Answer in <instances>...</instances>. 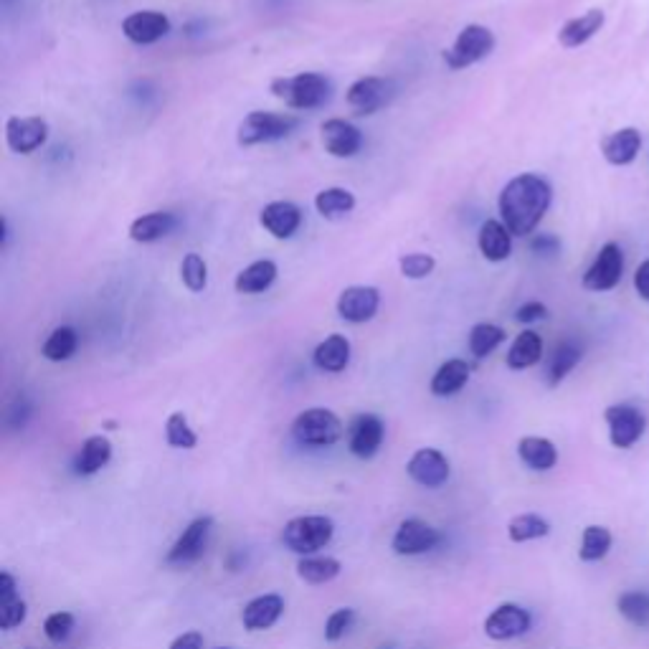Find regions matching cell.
<instances>
[{"label":"cell","instance_id":"2e32d148","mask_svg":"<svg viewBox=\"0 0 649 649\" xmlns=\"http://www.w3.org/2000/svg\"><path fill=\"white\" fill-rule=\"evenodd\" d=\"M530 624H533V619H530V614L523 606L500 604L485 619V634L490 639H497V642H505V639L523 637L530 629Z\"/></svg>","mask_w":649,"mask_h":649},{"label":"cell","instance_id":"83f0119b","mask_svg":"<svg viewBox=\"0 0 649 649\" xmlns=\"http://www.w3.org/2000/svg\"><path fill=\"white\" fill-rule=\"evenodd\" d=\"M315 366L325 373H340L350 363V340L345 335H330L312 353Z\"/></svg>","mask_w":649,"mask_h":649},{"label":"cell","instance_id":"f546056e","mask_svg":"<svg viewBox=\"0 0 649 649\" xmlns=\"http://www.w3.org/2000/svg\"><path fill=\"white\" fill-rule=\"evenodd\" d=\"M581 350L579 343H573V340H563V343L556 345V350L548 358V368H546V381L548 386H558L573 368L581 363Z\"/></svg>","mask_w":649,"mask_h":649},{"label":"cell","instance_id":"7402d4cb","mask_svg":"<svg viewBox=\"0 0 649 649\" xmlns=\"http://www.w3.org/2000/svg\"><path fill=\"white\" fill-rule=\"evenodd\" d=\"M477 246L487 262H505L513 254V234L502 221L487 219L477 234Z\"/></svg>","mask_w":649,"mask_h":649},{"label":"cell","instance_id":"ffe728a7","mask_svg":"<svg viewBox=\"0 0 649 649\" xmlns=\"http://www.w3.org/2000/svg\"><path fill=\"white\" fill-rule=\"evenodd\" d=\"M642 148V132L637 127H622V130L611 132L601 140V153H604L606 163L611 165H629L639 155Z\"/></svg>","mask_w":649,"mask_h":649},{"label":"cell","instance_id":"74e56055","mask_svg":"<svg viewBox=\"0 0 649 649\" xmlns=\"http://www.w3.org/2000/svg\"><path fill=\"white\" fill-rule=\"evenodd\" d=\"M502 340H505V330H502L500 325L480 322V325H475V328L470 330V340H467V343H470V353L475 355V358H487Z\"/></svg>","mask_w":649,"mask_h":649},{"label":"cell","instance_id":"681fc988","mask_svg":"<svg viewBox=\"0 0 649 649\" xmlns=\"http://www.w3.org/2000/svg\"><path fill=\"white\" fill-rule=\"evenodd\" d=\"M18 599L16 596V581H13V576L8 571L0 573V604H6V601H13Z\"/></svg>","mask_w":649,"mask_h":649},{"label":"cell","instance_id":"277c9868","mask_svg":"<svg viewBox=\"0 0 649 649\" xmlns=\"http://www.w3.org/2000/svg\"><path fill=\"white\" fill-rule=\"evenodd\" d=\"M300 120L295 115H274V112H249L239 122L236 140L241 148H254V145H267L290 137L297 130Z\"/></svg>","mask_w":649,"mask_h":649},{"label":"cell","instance_id":"7dc6e473","mask_svg":"<svg viewBox=\"0 0 649 649\" xmlns=\"http://www.w3.org/2000/svg\"><path fill=\"white\" fill-rule=\"evenodd\" d=\"M634 290L639 292L642 300L649 302V259L639 264L637 272H634Z\"/></svg>","mask_w":649,"mask_h":649},{"label":"cell","instance_id":"9a60e30c","mask_svg":"<svg viewBox=\"0 0 649 649\" xmlns=\"http://www.w3.org/2000/svg\"><path fill=\"white\" fill-rule=\"evenodd\" d=\"M383 437H386V426L376 414H358L348 426V447L360 459L376 457Z\"/></svg>","mask_w":649,"mask_h":649},{"label":"cell","instance_id":"8992f818","mask_svg":"<svg viewBox=\"0 0 649 649\" xmlns=\"http://www.w3.org/2000/svg\"><path fill=\"white\" fill-rule=\"evenodd\" d=\"M292 437L305 447H333L343 437V421L330 409H307L292 424Z\"/></svg>","mask_w":649,"mask_h":649},{"label":"cell","instance_id":"816d5d0a","mask_svg":"<svg viewBox=\"0 0 649 649\" xmlns=\"http://www.w3.org/2000/svg\"><path fill=\"white\" fill-rule=\"evenodd\" d=\"M221 649H229V647H221Z\"/></svg>","mask_w":649,"mask_h":649},{"label":"cell","instance_id":"d590c367","mask_svg":"<svg viewBox=\"0 0 649 649\" xmlns=\"http://www.w3.org/2000/svg\"><path fill=\"white\" fill-rule=\"evenodd\" d=\"M548 533H551V523L535 513L515 515V518L508 523V535L513 543H528V540L546 538Z\"/></svg>","mask_w":649,"mask_h":649},{"label":"cell","instance_id":"e0dca14e","mask_svg":"<svg viewBox=\"0 0 649 649\" xmlns=\"http://www.w3.org/2000/svg\"><path fill=\"white\" fill-rule=\"evenodd\" d=\"M170 21L165 13L160 11H137L122 21V33L125 39H130L137 46H150L168 36Z\"/></svg>","mask_w":649,"mask_h":649},{"label":"cell","instance_id":"c3c4849f","mask_svg":"<svg viewBox=\"0 0 649 649\" xmlns=\"http://www.w3.org/2000/svg\"><path fill=\"white\" fill-rule=\"evenodd\" d=\"M170 649H203V634L198 632L180 634V637L170 644Z\"/></svg>","mask_w":649,"mask_h":649},{"label":"cell","instance_id":"30bf717a","mask_svg":"<svg viewBox=\"0 0 649 649\" xmlns=\"http://www.w3.org/2000/svg\"><path fill=\"white\" fill-rule=\"evenodd\" d=\"M49 140V122L44 117H8L6 142L18 155H31Z\"/></svg>","mask_w":649,"mask_h":649},{"label":"cell","instance_id":"52a82bcc","mask_svg":"<svg viewBox=\"0 0 649 649\" xmlns=\"http://www.w3.org/2000/svg\"><path fill=\"white\" fill-rule=\"evenodd\" d=\"M624 274V251L617 241H609L599 249L594 264L586 269L584 287L589 292H609L622 282Z\"/></svg>","mask_w":649,"mask_h":649},{"label":"cell","instance_id":"e575fe53","mask_svg":"<svg viewBox=\"0 0 649 649\" xmlns=\"http://www.w3.org/2000/svg\"><path fill=\"white\" fill-rule=\"evenodd\" d=\"M77 348H79L77 330L69 328V325H61V328H56L54 333L46 338L44 348H41V355H44L46 360H51V363H61V360H69L71 355L77 353Z\"/></svg>","mask_w":649,"mask_h":649},{"label":"cell","instance_id":"603a6c76","mask_svg":"<svg viewBox=\"0 0 649 649\" xmlns=\"http://www.w3.org/2000/svg\"><path fill=\"white\" fill-rule=\"evenodd\" d=\"M284 611V599L279 594H264L251 599L249 604L244 606V614H241V622L249 632H264V629L274 627L277 619L282 617Z\"/></svg>","mask_w":649,"mask_h":649},{"label":"cell","instance_id":"cb8c5ba5","mask_svg":"<svg viewBox=\"0 0 649 649\" xmlns=\"http://www.w3.org/2000/svg\"><path fill=\"white\" fill-rule=\"evenodd\" d=\"M178 226V219L168 211H153L145 213L140 219H135L130 224V239L137 244H153V241L165 239L170 236Z\"/></svg>","mask_w":649,"mask_h":649},{"label":"cell","instance_id":"5b68a950","mask_svg":"<svg viewBox=\"0 0 649 649\" xmlns=\"http://www.w3.org/2000/svg\"><path fill=\"white\" fill-rule=\"evenodd\" d=\"M492 49H495V33L487 26H482V23H470V26H464L459 31L452 49L444 51V64L452 71L467 69V66L490 56Z\"/></svg>","mask_w":649,"mask_h":649},{"label":"cell","instance_id":"f1b7e54d","mask_svg":"<svg viewBox=\"0 0 649 649\" xmlns=\"http://www.w3.org/2000/svg\"><path fill=\"white\" fill-rule=\"evenodd\" d=\"M112 459V444L110 439L102 437V434H94V437L84 439L82 444V452H79L77 457V475H97L102 467H107Z\"/></svg>","mask_w":649,"mask_h":649},{"label":"cell","instance_id":"6da1fadb","mask_svg":"<svg viewBox=\"0 0 649 649\" xmlns=\"http://www.w3.org/2000/svg\"><path fill=\"white\" fill-rule=\"evenodd\" d=\"M551 201V183L535 173H523L502 188L497 208H500V219L508 226L510 234L530 236L548 213Z\"/></svg>","mask_w":649,"mask_h":649},{"label":"cell","instance_id":"d6a6232c","mask_svg":"<svg viewBox=\"0 0 649 649\" xmlns=\"http://www.w3.org/2000/svg\"><path fill=\"white\" fill-rule=\"evenodd\" d=\"M315 208L322 219H343L355 208V196L348 188H325L315 196Z\"/></svg>","mask_w":649,"mask_h":649},{"label":"cell","instance_id":"8d00e7d4","mask_svg":"<svg viewBox=\"0 0 649 649\" xmlns=\"http://www.w3.org/2000/svg\"><path fill=\"white\" fill-rule=\"evenodd\" d=\"M617 609L634 627H649V591H624L617 599Z\"/></svg>","mask_w":649,"mask_h":649},{"label":"cell","instance_id":"ab89813d","mask_svg":"<svg viewBox=\"0 0 649 649\" xmlns=\"http://www.w3.org/2000/svg\"><path fill=\"white\" fill-rule=\"evenodd\" d=\"M180 279H183V284H186L188 292H193V295L206 290L208 267L206 262H203L201 254L191 251V254L183 257V262H180Z\"/></svg>","mask_w":649,"mask_h":649},{"label":"cell","instance_id":"f35d334b","mask_svg":"<svg viewBox=\"0 0 649 649\" xmlns=\"http://www.w3.org/2000/svg\"><path fill=\"white\" fill-rule=\"evenodd\" d=\"M165 439L173 449H193L198 444L196 431L188 426L186 414H180V411L170 414L165 421Z\"/></svg>","mask_w":649,"mask_h":649},{"label":"cell","instance_id":"7bdbcfd3","mask_svg":"<svg viewBox=\"0 0 649 649\" xmlns=\"http://www.w3.org/2000/svg\"><path fill=\"white\" fill-rule=\"evenodd\" d=\"M353 622H355L353 609L333 611V614L328 617V622H325V639H328V642H338V639L345 637V632L353 627Z\"/></svg>","mask_w":649,"mask_h":649},{"label":"cell","instance_id":"4fadbf2b","mask_svg":"<svg viewBox=\"0 0 649 649\" xmlns=\"http://www.w3.org/2000/svg\"><path fill=\"white\" fill-rule=\"evenodd\" d=\"M320 140L325 153H330L333 158H353L363 148V132L353 122L340 120V117L322 122Z\"/></svg>","mask_w":649,"mask_h":649},{"label":"cell","instance_id":"60d3db41","mask_svg":"<svg viewBox=\"0 0 649 649\" xmlns=\"http://www.w3.org/2000/svg\"><path fill=\"white\" fill-rule=\"evenodd\" d=\"M434 267H437L434 257H431V254H419V251H416V254H406L399 262L401 274H404L406 279H426L434 272Z\"/></svg>","mask_w":649,"mask_h":649},{"label":"cell","instance_id":"b9f144b4","mask_svg":"<svg viewBox=\"0 0 649 649\" xmlns=\"http://www.w3.org/2000/svg\"><path fill=\"white\" fill-rule=\"evenodd\" d=\"M71 629H74V617H71L69 611H54V614H49L44 622V634L56 644L66 642Z\"/></svg>","mask_w":649,"mask_h":649},{"label":"cell","instance_id":"3957f363","mask_svg":"<svg viewBox=\"0 0 649 649\" xmlns=\"http://www.w3.org/2000/svg\"><path fill=\"white\" fill-rule=\"evenodd\" d=\"M335 523L325 515H302L292 518L282 530L284 548H290L297 556H312L333 540Z\"/></svg>","mask_w":649,"mask_h":649},{"label":"cell","instance_id":"836d02e7","mask_svg":"<svg viewBox=\"0 0 649 649\" xmlns=\"http://www.w3.org/2000/svg\"><path fill=\"white\" fill-rule=\"evenodd\" d=\"M611 543H614V535H611L609 528L604 525H589L581 533V548L579 558L584 563H596L601 558H606V553L611 551Z\"/></svg>","mask_w":649,"mask_h":649},{"label":"cell","instance_id":"7c38bea8","mask_svg":"<svg viewBox=\"0 0 649 649\" xmlns=\"http://www.w3.org/2000/svg\"><path fill=\"white\" fill-rule=\"evenodd\" d=\"M378 307H381V292L376 287H368V284H353L338 297V315L353 325L373 320Z\"/></svg>","mask_w":649,"mask_h":649},{"label":"cell","instance_id":"f907efd6","mask_svg":"<svg viewBox=\"0 0 649 649\" xmlns=\"http://www.w3.org/2000/svg\"><path fill=\"white\" fill-rule=\"evenodd\" d=\"M383 649H391V647H383Z\"/></svg>","mask_w":649,"mask_h":649},{"label":"cell","instance_id":"d4e9b609","mask_svg":"<svg viewBox=\"0 0 649 649\" xmlns=\"http://www.w3.org/2000/svg\"><path fill=\"white\" fill-rule=\"evenodd\" d=\"M277 274L279 269L272 259H259V262H251L249 267H244L236 274L234 290L239 292V295H259V292L272 287Z\"/></svg>","mask_w":649,"mask_h":649},{"label":"cell","instance_id":"ba28073f","mask_svg":"<svg viewBox=\"0 0 649 649\" xmlns=\"http://www.w3.org/2000/svg\"><path fill=\"white\" fill-rule=\"evenodd\" d=\"M604 419L609 424L611 444L617 449H632L644 437V429H647V419H644L642 411L629 404L609 406L604 411Z\"/></svg>","mask_w":649,"mask_h":649},{"label":"cell","instance_id":"7a4b0ae2","mask_svg":"<svg viewBox=\"0 0 649 649\" xmlns=\"http://www.w3.org/2000/svg\"><path fill=\"white\" fill-rule=\"evenodd\" d=\"M269 92L282 99L292 110H317L333 94V82L317 71H302L295 77H277L269 84Z\"/></svg>","mask_w":649,"mask_h":649},{"label":"cell","instance_id":"ac0fdd59","mask_svg":"<svg viewBox=\"0 0 649 649\" xmlns=\"http://www.w3.org/2000/svg\"><path fill=\"white\" fill-rule=\"evenodd\" d=\"M406 472L421 487H442L449 480V459L439 449H419L406 464Z\"/></svg>","mask_w":649,"mask_h":649},{"label":"cell","instance_id":"9c48e42d","mask_svg":"<svg viewBox=\"0 0 649 649\" xmlns=\"http://www.w3.org/2000/svg\"><path fill=\"white\" fill-rule=\"evenodd\" d=\"M393 97V84L381 77H363L353 82L345 92V102L355 115H373L386 107Z\"/></svg>","mask_w":649,"mask_h":649},{"label":"cell","instance_id":"1f68e13d","mask_svg":"<svg viewBox=\"0 0 649 649\" xmlns=\"http://www.w3.org/2000/svg\"><path fill=\"white\" fill-rule=\"evenodd\" d=\"M340 573V561L328 556H302L300 563H297V576H300L305 584L322 586L330 584L333 579H338Z\"/></svg>","mask_w":649,"mask_h":649},{"label":"cell","instance_id":"484cf974","mask_svg":"<svg viewBox=\"0 0 649 649\" xmlns=\"http://www.w3.org/2000/svg\"><path fill=\"white\" fill-rule=\"evenodd\" d=\"M518 457L523 459V464L530 467V470L548 472L556 467L558 449L546 437H523L518 442Z\"/></svg>","mask_w":649,"mask_h":649},{"label":"cell","instance_id":"f6af8a7d","mask_svg":"<svg viewBox=\"0 0 649 649\" xmlns=\"http://www.w3.org/2000/svg\"><path fill=\"white\" fill-rule=\"evenodd\" d=\"M548 317V307L543 302H525L515 310V320L523 322V325H533V322L546 320Z\"/></svg>","mask_w":649,"mask_h":649},{"label":"cell","instance_id":"5bb4252c","mask_svg":"<svg viewBox=\"0 0 649 649\" xmlns=\"http://www.w3.org/2000/svg\"><path fill=\"white\" fill-rule=\"evenodd\" d=\"M213 518H196L183 535L175 540V546L168 551V563L170 566H188V563H196L198 558L203 556L208 546V535H211Z\"/></svg>","mask_w":649,"mask_h":649},{"label":"cell","instance_id":"8fae6325","mask_svg":"<svg viewBox=\"0 0 649 649\" xmlns=\"http://www.w3.org/2000/svg\"><path fill=\"white\" fill-rule=\"evenodd\" d=\"M439 540H442V535H439L437 528H431L429 523L419 518H409L396 528L391 548L399 556H421V553L437 548Z\"/></svg>","mask_w":649,"mask_h":649},{"label":"cell","instance_id":"4316f807","mask_svg":"<svg viewBox=\"0 0 649 649\" xmlns=\"http://www.w3.org/2000/svg\"><path fill=\"white\" fill-rule=\"evenodd\" d=\"M467 381H470V366H467V360L462 358H452L447 360V363H442L439 366V371L431 376V393L434 396H454V393L462 391L464 386H467Z\"/></svg>","mask_w":649,"mask_h":649},{"label":"cell","instance_id":"d6986e66","mask_svg":"<svg viewBox=\"0 0 649 649\" xmlns=\"http://www.w3.org/2000/svg\"><path fill=\"white\" fill-rule=\"evenodd\" d=\"M259 224L274 236V239H292L302 226V211L292 201H272L259 213Z\"/></svg>","mask_w":649,"mask_h":649},{"label":"cell","instance_id":"ee69618b","mask_svg":"<svg viewBox=\"0 0 649 649\" xmlns=\"http://www.w3.org/2000/svg\"><path fill=\"white\" fill-rule=\"evenodd\" d=\"M26 601L13 599L6 601V604H0V627L3 629H13L26 619Z\"/></svg>","mask_w":649,"mask_h":649},{"label":"cell","instance_id":"bcb514c9","mask_svg":"<svg viewBox=\"0 0 649 649\" xmlns=\"http://www.w3.org/2000/svg\"><path fill=\"white\" fill-rule=\"evenodd\" d=\"M530 249H533L538 257H556L558 251H561V241L553 234H538L530 241Z\"/></svg>","mask_w":649,"mask_h":649},{"label":"cell","instance_id":"4dcf8cb0","mask_svg":"<svg viewBox=\"0 0 649 649\" xmlns=\"http://www.w3.org/2000/svg\"><path fill=\"white\" fill-rule=\"evenodd\" d=\"M540 358H543V338L533 330H523L508 350V368L525 371V368H533Z\"/></svg>","mask_w":649,"mask_h":649},{"label":"cell","instance_id":"44dd1931","mask_svg":"<svg viewBox=\"0 0 649 649\" xmlns=\"http://www.w3.org/2000/svg\"><path fill=\"white\" fill-rule=\"evenodd\" d=\"M604 21V11H601V8H591L584 16L571 18V21L563 23L561 31H558V41H561L563 49H579V46H584L586 41L594 39L596 33L604 28Z\"/></svg>","mask_w":649,"mask_h":649}]
</instances>
